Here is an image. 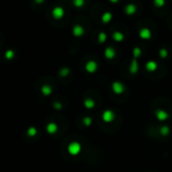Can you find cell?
<instances>
[{"label":"cell","instance_id":"11","mask_svg":"<svg viewBox=\"0 0 172 172\" xmlns=\"http://www.w3.org/2000/svg\"><path fill=\"white\" fill-rule=\"evenodd\" d=\"M42 92H43V94H44V95H49L51 93V88L49 87V86L44 85L42 87Z\"/></svg>","mask_w":172,"mask_h":172},{"label":"cell","instance_id":"2","mask_svg":"<svg viewBox=\"0 0 172 172\" xmlns=\"http://www.w3.org/2000/svg\"><path fill=\"white\" fill-rule=\"evenodd\" d=\"M137 5L135 4V3L131 2V3H128V4L125 6V13H126L128 16H132V15H134L135 13L137 12Z\"/></svg>","mask_w":172,"mask_h":172},{"label":"cell","instance_id":"1","mask_svg":"<svg viewBox=\"0 0 172 172\" xmlns=\"http://www.w3.org/2000/svg\"><path fill=\"white\" fill-rule=\"evenodd\" d=\"M64 15H65V9L62 6H55L52 9V16L55 19H57V20L62 19L64 17Z\"/></svg>","mask_w":172,"mask_h":172},{"label":"cell","instance_id":"13","mask_svg":"<svg viewBox=\"0 0 172 172\" xmlns=\"http://www.w3.org/2000/svg\"><path fill=\"white\" fill-rule=\"evenodd\" d=\"M98 41L99 43H103L106 41V34H104V33H100V34L98 35Z\"/></svg>","mask_w":172,"mask_h":172},{"label":"cell","instance_id":"4","mask_svg":"<svg viewBox=\"0 0 172 172\" xmlns=\"http://www.w3.org/2000/svg\"><path fill=\"white\" fill-rule=\"evenodd\" d=\"M72 33L75 37H81L84 35V27L80 24H75L72 28Z\"/></svg>","mask_w":172,"mask_h":172},{"label":"cell","instance_id":"16","mask_svg":"<svg viewBox=\"0 0 172 172\" xmlns=\"http://www.w3.org/2000/svg\"><path fill=\"white\" fill-rule=\"evenodd\" d=\"M109 2L110 3H113V4H116V3H118L119 1H120V0H108Z\"/></svg>","mask_w":172,"mask_h":172},{"label":"cell","instance_id":"9","mask_svg":"<svg viewBox=\"0 0 172 172\" xmlns=\"http://www.w3.org/2000/svg\"><path fill=\"white\" fill-rule=\"evenodd\" d=\"M153 4L157 8H162L166 4V0H153Z\"/></svg>","mask_w":172,"mask_h":172},{"label":"cell","instance_id":"14","mask_svg":"<svg viewBox=\"0 0 172 172\" xmlns=\"http://www.w3.org/2000/svg\"><path fill=\"white\" fill-rule=\"evenodd\" d=\"M47 130H48L49 133H54L55 130H56V127H55L53 124H50V125L48 126V128H47Z\"/></svg>","mask_w":172,"mask_h":172},{"label":"cell","instance_id":"12","mask_svg":"<svg viewBox=\"0 0 172 172\" xmlns=\"http://www.w3.org/2000/svg\"><path fill=\"white\" fill-rule=\"evenodd\" d=\"M114 55V51L112 50L111 48H108L105 50V56L108 57V58H111V57Z\"/></svg>","mask_w":172,"mask_h":172},{"label":"cell","instance_id":"5","mask_svg":"<svg viewBox=\"0 0 172 172\" xmlns=\"http://www.w3.org/2000/svg\"><path fill=\"white\" fill-rule=\"evenodd\" d=\"M112 17L113 15L110 11H105V12H103L102 15H101V21H102L103 23H108L111 21Z\"/></svg>","mask_w":172,"mask_h":172},{"label":"cell","instance_id":"8","mask_svg":"<svg viewBox=\"0 0 172 172\" xmlns=\"http://www.w3.org/2000/svg\"><path fill=\"white\" fill-rule=\"evenodd\" d=\"M112 39L116 42H121V41L124 40V35L120 32H116L112 34Z\"/></svg>","mask_w":172,"mask_h":172},{"label":"cell","instance_id":"10","mask_svg":"<svg viewBox=\"0 0 172 172\" xmlns=\"http://www.w3.org/2000/svg\"><path fill=\"white\" fill-rule=\"evenodd\" d=\"M37 133H38V131H37V129L35 128V127H30V128H28V129H27V131H26L27 136H30V137L36 136Z\"/></svg>","mask_w":172,"mask_h":172},{"label":"cell","instance_id":"3","mask_svg":"<svg viewBox=\"0 0 172 172\" xmlns=\"http://www.w3.org/2000/svg\"><path fill=\"white\" fill-rule=\"evenodd\" d=\"M139 36L143 40H149L152 37V33L148 27H143V28L140 30V32H139Z\"/></svg>","mask_w":172,"mask_h":172},{"label":"cell","instance_id":"15","mask_svg":"<svg viewBox=\"0 0 172 172\" xmlns=\"http://www.w3.org/2000/svg\"><path fill=\"white\" fill-rule=\"evenodd\" d=\"M35 2L38 3V4H42V3L45 2V0H35Z\"/></svg>","mask_w":172,"mask_h":172},{"label":"cell","instance_id":"7","mask_svg":"<svg viewBox=\"0 0 172 172\" xmlns=\"http://www.w3.org/2000/svg\"><path fill=\"white\" fill-rule=\"evenodd\" d=\"M86 0H72V4L76 8H82L85 5Z\"/></svg>","mask_w":172,"mask_h":172},{"label":"cell","instance_id":"6","mask_svg":"<svg viewBox=\"0 0 172 172\" xmlns=\"http://www.w3.org/2000/svg\"><path fill=\"white\" fill-rule=\"evenodd\" d=\"M15 57V52L12 50V49H8V50L5 51L4 53V58L6 60H8V61H10V60H13Z\"/></svg>","mask_w":172,"mask_h":172}]
</instances>
